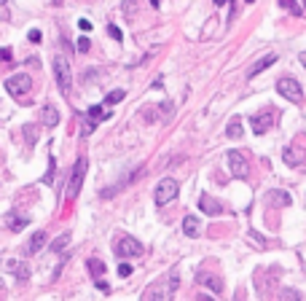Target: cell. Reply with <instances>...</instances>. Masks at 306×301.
Returning a JSON list of instances; mask_svg holds the SVG:
<instances>
[{"mask_svg": "<svg viewBox=\"0 0 306 301\" xmlns=\"http://www.w3.org/2000/svg\"><path fill=\"white\" fill-rule=\"evenodd\" d=\"M78 27H81V32H89V30H92V22H89V19H78Z\"/></svg>", "mask_w": 306, "mask_h": 301, "instance_id": "cell-32", "label": "cell"}, {"mask_svg": "<svg viewBox=\"0 0 306 301\" xmlns=\"http://www.w3.org/2000/svg\"><path fill=\"white\" fill-rule=\"evenodd\" d=\"M0 3H5V0H0Z\"/></svg>", "mask_w": 306, "mask_h": 301, "instance_id": "cell-41", "label": "cell"}, {"mask_svg": "<svg viewBox=\"0 0 306 301\" xmlns=\"http://www.w3.org/2000/svg\"><path fill=\"white\" fill-rule=\"evenodd\" d=\"M46 242H49V234L46 231H35V234L27 240V245H25V253L27 255H35V253H41L43 247H46Z\"/></svg>", "mask_w": 306, "mask_h": 301, "instance_id": "cell-9", "label": "cell"}, {"mask_svg": "<svg viewBox=\"0 0 306 301\" xmlns=\"http://www.w3.org/2000/svg\"><path fill=\"white\" fill-rule=\"evenodd\" d=\"M86 116H89V124H86V129H83V135H89L94 127H97V121L102 118V105H92L86 110Z\"/></svg>", "mask_w": 306, "mask_h": 301, "instance_id": "cell-15", "label": "cell"}, {"mask_svg": "<svg viewBox=\"0 0 306 301\" xmlns=\"http://www.w3.org/2000/svg\"><path fill=\"white\" fill-rule=\"evenodd\" d=\"M86 266H89V274H92L94 280H100V277L105 274V261L102 258H89Z\"/></svg>", "mask_w": 306, "mask_h": 301, "instance_id": "cell-16", "label": "cell"}, {"mask_svg": "<svg viewBox=\"0 0 306 301\" xmlns=\"http://www.w3.org/2000/svg\"><path fill=\"white\" fill-rule=\"evenodd\" d=\"M226 135H229L231 140H239V137H242V118H239V116L229 121V129H226Z\"/></svg>", "mask_w": 306, "mask_h": 301, "instance_id": "cell-21", "label": "cell"}, {"mask_svg": "<svg viewBox=\"0 0 306 301\" xmlns=\"http://www.w3.org/2000/svg\"><path fill=\"white\" fill-rule=\"evenodd\" d=\"M113 250H116L118 258H140V255L145 253V247L140 245L134 237H118L116 245H113Z\"/></svg>", "mask_w": 306, "mask_h": 301, "instance_id": "cell-4", "label": "cell"}, {"mask_svg": "<svg viewBox=\"0 0 306 301\" xmlns=\"http://www.w3.org/2000/svg\"><path fill=\"white\" fill-rule=\"evenodd\" d=\"M89 49H92V41H89L86 35H81V38L76 41V51H78V54H86Z\"/></svg>", "mask_w": 306, "mask_h": 301, "instance_id": "cell-26", "label": "cell"}, {"mask_svg": "<svg viewBox=\"0 0 306 301\" xmlns=\"http://www.w3.org/2000/svg\"><path fill=\"white\" fill-rule=\"evenodd\" d=\"M212 3H215V5H223V3H226V0H212Z\"/></svg>", "mask_w": 306, "mask_h": 301, "instance_id": "cell-39", "label": "cell"}, {"mask_svg": "<svg viewBox=\"0 0 306 301\" xmlns=\"http://www.w3.org/2000/svg\"><path fill=\"white\" fill-rule=\"evenodd\" d=\"M229 167H231V172H234L236 178H245L247 175V162H245V156H242L239 151H229Z\"/></svg>", "mask_w": 306, "mask_h": 301, "instance_id": "cell-10", "label": "cell"}, {"mask_svg": "<svg viewBox=\"0 0 306 301\" xmlns=\"http://www.w3.org/2000/svg\"><path fill=\"white\" fill-rule=\"evenodd\" d=\"M277 92H280L287 102H296V105H301V102H304L301 83H298L296 78H290V76H285V78H280V81H277Z\"/></svg>", "mask_w": 306, "mask_h": 301, "instance_id": "cell-2", "label": "cell"}, {"mask_svg": "<svg viewBox=\"0 0 306 301\" xmlns=\"http://www.w3.org/2000/svg\"><path fill=\"white\" fill-rule=\"evenodd\" d=\"M199 282H204V285H207L212 293H223V282H220L218 277H212V274H204V277H199Z\"/></svg>", "mask_w": 306, "mask_h": 301, "instance_id": "cell-20", "label": "cell"}, {"mask_svg": "<svg viewBox=\"0 0 306 301\" xmlns=\"http://www.w3.org/2000/svg\"><path fill=\"white\" fill-rule=\"evenodd\" d=\"M178 191H180L178 180H172V178H164L161 183L156 186V191H153V199H156V204H158V207H164V204L175 202Z\"/></svg>", "mask_w": 306, "mask_h": 301, "instance_id": "cell-5", "label": "cell"}, {"mask_svg": "<svg viewBox=\"0 0 306 301\" xmlns=\"http://www.w3.org/2000/svg\"><path fill=\"white\" fill-rule=\"evenodd\" d=\"M151 5H153V8H158V5H161V0H151Z\"/></svg>", "mask_w": 306, "mask_h": 301, "instance_id": "cell-38", "label": "cell"}, {"mask_svg": "<svg viewBox=\"0 0 306 301\" xmlns=\"http://www.w3.org/2000/svg\"><path fill=\"white\" fill-rule=\"evenodd\" d=\"M199 207H202L204 215H220V213H223V204H220L218 199H212L209 194H202L199 196Z\"/></svg>", "mask_w": 306, "mask_h": 301, "instance_id": "cell-11", "label": "cell"}, {"mask_svg": "<svg viewBox=\"0 0 306 301\" xmlns=\"http://www.w3.org/2000/svg\"><path fill=\"white\" fill-rule=\"evenodd\" d=\"M282 296L285 299H298V291H282Z\"/></svg>", "mask_w": 306, "mask_h": 301, "instance_id": "cell-35", "label": "cell"}, {"mask_svg": "<svg viewBox=\"0 0 306 301\" xmlns=\"http://www.w3.org/2000/svg\"><path fill=\"white\" fill-rule=\"evenodd\" d=\"M247 3H255V0H247Z\"/></svg>", "mask_w": 306, "mask_h": 301, "instance_id": "cell-40", "label": "cell"}, {"mask_svg": "<svg viewBox=\"0 0 306 301\" xmlns=\"http://www.w3.org/2000/svg\"><path fill=\"white\" fill-rule=\"evenodd\" d=\"M178 291V274H172V277H167L164 282H156V285H151L148 291L143 293V299L145 301H156V299H169L172 293Z\"/></svg>", "mask_w": 306, "mask_h": 301, "instance_id": "cell-3", "label": "cell"}, {"mask_svg": "<svg viewBox=\"0 0 306 301\" xmlns=\"http://www.w3.org/2000/svg\"><path fill=\"white\" fill-rule=\"evenodd\" d=\"M124 94H127L124 89H116V92H110V94L105 97V105H116V102H121V100H124Z\"/></svg>", "mask_w": 306, "mask_h": 301, "instance_id": "cell-27", "label": "cell"}, {"mask_svg": "<svg viewBox=\"0 0 306 301\" xmlns=\"http://www.w3.org/2000/svg\"><path fill=\"white\" fill-rule=\"evenodd\" d=\"M107 35H110V38H113V41H118V43H121V41H124V32H121V30H118V27H116V25H110V27H107Z\"/></svg>", "mask_w": 306, "mask_h": 301, "instance_id": "cell-28", "label": "cell"}, {"mask_svg": "<svg viewBox=\"0 0 306 301\" xmlns=\"http://www.w3.org/2000/svg\"><path fill=\"white\" fill-rule=\"evenodd\" d=\"M301 159H304V153H301V148H298V145L285 148V162H287V164H293V167H296V164H301Z\"/></svg>", "mask_w": 306, "mask_h": 301, "instance_id": "cell-22", "label": "cell"}, {"mask_svg": "<svg viewBox=\"0 0 306 301\" xmlns=\"http://www.w3.org/2000/svg\"><path fill=\"white\" fill-rule=\"evenodd\" d=\"M269 202L277 204V207H287L293 199H290V194H287V191H271V194H269Z\"/></svg>", "mask_w": 306, "mask_h": 301, "instance_id": "cell-19", "label": "cell"}, {"mask_svg": "<svg viewBox=\"0 0 306 301\" xmlns=\"http://www.w3.org/2000/svg\"><path fill=\"white\" fill-rule=\"evenodd\" d=\"M199 218H196V215H185L183 218V234L185 237H199Z\"/></svg>", "mask_w": 306, "mask_h": 301, "instance_id": "cell-14", "label": "cell"}, {"mask_svg": "<svg viewBox=\"0 0 306 301\" xmlns=\"http://www.w3.org/2000/svg\"><path fill=\"white\" fill-rule=\"evenodd\" d=\"M41 121L46 129H54L56 124H59V110H56L54 105H43L41 108Z\"/></svg>", "mask_w": 306, "mask_h": 301, "instance_id": "cell-12", "label": "cell"}, {"mask_svg": "<svg viewBox=\"0 0 306 301\" xmlns=\"http://www.w3.org/2000/svg\"><path fill=\"white\" fill-rule=\"evenodd\" d=\"M298 62H301V65L306 67V51H301V56H298Z\"/></svg>", "mask_w": 306, "mask_h": 301, "instance_id": "cell-37", "label": "cell"}, {"mask_svg": "<svg viewBox=\"0 0 306 301\" xmlns=\"http://www.w3.org/2000/svg\"><path fill=\"white\" fill-rule=\"evenodd\" d=\"M5 266H8V269L16 274V280H30V266H27V264H16V261H8Z\"/></svg>", "mask_w": 306, "mask_h": 301, "instance_id": "cell-17", "label": "cell"}, {"mask_svg": "<svg viewBox=\"0 0 306 301\" xmlns=\"http://www.w3.org/2000/svg\"><path fill=\"white\" fill-rule=\"evenodd\" d=\"M0 288H3V282H0Z\"/></svg>", "mask_w": 306, "mask_h": 301, "instance_id": "cell-42", "label": "cell"}, {"mask_svg": "<svg viewBox=\"0 0 306 301\" xmlns=\"http://www.w3.org/2000/svg\"><path fill=\"white\" fill-rule=\"evenodd\" d=\"M97 288H100V291H105V293L110 291V285H107V282H102V280H97Z\"/></svg>", "mask_w": 306, "mask_h": 301, "instance_id": "cell-36", "label": "cell"}, {"mask_svg": "<svg viewBox=\"0 0 306 301\" xmlns=\"http://www.w3.org/2000/svg\"><path fill=\"white\" fill-rule=\"evenodd\" d=\"M132 264H121V266H118V274H121V277H129V274H132Z\"/></svg>", "mask_w": 306, "mask_h": 301, "instance_id": "cell-29", "label": "cell"}, {"mask_svg": "<svg viewBox=\"0 0 306 301\" xmlns=\"http://www.w3.org/2000/svg\"><path fill=\"white\" fill-rule=\"evenodd\" d=\"M54 76H56V86H59V92H62V94L70 92V86H73V73H70V62H67L62 54L54 56Z\"/></svg>", "mask_w": 306, "mask_h": 301, "instance_id": "cell-1", "label": "cell"}, {"mask_svg": "<svg viewBox=\"0 0 306 301\" xmlns=\"http://www.w3.org/2000/svg\"><path fill=\"white\" fill-rule=\"evenodd\" d=\"M54 175H56V162H54V156H49V172L41 178V183L43 186H51V183H54Z\"/></svg>", "mask_w": 306, "mask_h": 301, "instance_id": "cell-24", "label": "cell"}, {"mask_svg": "<svg viewBox=\"0 0 306 301\" xmlns=\"http://www.w3.org/2000/svg\"><path fill=\"white\" fill-rule=\"evenodd\" d=\"M161 110H164V116H172V102H164Z\"/></svg>", "mask_w": 306, "mask_h": 301, "instance_id": "cell-34", "label": "cell"}, {"mask_svg": "<svg viewBox=\"0 0 306 301\" xmlns=\"http://www.w3.org/2000/svg\"><path fill=\"white\" fill-rule=\"evenodd\" d=\"M25 137L27 143H35V127H25Z\"/></svg>", "mask_w": 306, "mask_h": 301, "instance_id": "cell-30", "label": "cell"}, {"mask_svg": "<svg viewBox=\"0 0 306 301\" xmlns=\"http://www.w3.org/2000/svg\"><path fill=\"white\" fill-rule=\"evenodd\" d=\"M5 223H8V229H14V231H22L27 223H30V218H19V213H8Z\"/></svg>", "mask_w": 306, "mask_h": 301, "instance_id": "cell-18", "label": "cell"}, {"mask_svg": "<svg viewBox=\"0 0 306 301\" xmlns=\"http://www.w3.org/2000/svg\"><path fill=\"white\" fill-rule=\"evenodd\" d=\"M274 62H277V54H269V56H263V59H258V62H255V65L250 67V70H247V78H255L258 73H263L266 67L274 65Z\"/></svg>", "mask_w": 306, "mask_h": 301, "instance_id": "cell-13", "label": "cell"}, {"mask_svg": "<svg viewBox=\"0 0 306 301\" xmlns=\"http://www.w3.org/2000/svg\"><path fill=\"white\" fill-rule=\"evenodd\" d=\"M0 62H11V49H0Z\"/></svg>", "mask_w": 306, "mask_h": 301, "instance_id": "cell-33", "label": "cell"}, {"mask_svg": "<svg viewBox=\"0 0 306 301\" xmlns=\"http://www.w3.org/2000/svg\"><path fill=\"white\" fill-rule=\"evenodd\" d=\"M83 175H86V159H78L76 164H73V175H70V183H67V199H76L78 191H81L83 186Z\"/></svg>", "mask_w": 306, "mask_h": 301, "instance_id": "cell-7", "label": "cell"}, {"mask_svg": "<svg viewBox=\"0 0 306 301\" xmlns=\"http://www.w3.org/2000/svg\"><path fill=\"white\" fill-rule=\"evenodd\" d=\"M27 38H30V43H41V30H30Z\"/></svg>", "mask_w": 306, "mask_h": 301, "instance_id": "cell-31", "label": "cell"}, {"mask_svg": "<svg viewBox=\"0 0 306 301\" xmlns=\"http://www.w3.org/2000/svg\"><path fill=\"white\" fill-rule=\"evenodd\" d=\"M274 121H277L274 110H260V113H255V116L250 118V127H253L255 135H266L271 127H274Z\"/></svg>", "mask_w": 306, "mask_h": 301, "instance_id": "cell-8", "label": "cell"}, {"mask_svg": "<svg viewBox=\"0 0 306 301\" xmlns=\"http://www.w3.org/2000/svg\"><path fill=\"white\" fill-rule=\"evenodd\" d=\"M67 245H70V231H65V234H62L59 240H54V242H51V250H54V253H62Z\"/></svg>", "mask_w": 306, "mask_h": 301, "instance_id": "cell-23", "label": "cell"}, {"mask_svg": "<svg viewBox=\"0 0 306 301\" xmlns=\"http://www.w3.org/2000/svg\"><path fill=\"white\" fill-rule=\"evenodd\" d=\"M5 89H8L11 97H27V94L32 92V78L27 76V73H19V76H11L8 81H5Z\"/></svg>", "mask_w": 306, "mask_h": 301, "instance_id": "cell-6", "label": "cell"}, {"mask_svg": "<svg viewBox=\"0 0 306 301\" xmlns=\"http://www.w3.org/2000/svg\"><path fill=\"white\" fill-rule=\"evenodd\" d=\"M280 5L287 11V14H293V16H301V5H298L296 0H280Z\"/></svg>", "mask_w": 306, "mask_h": 301, "instance_id": "cell-25", "label": "cell"}]
</instances>
